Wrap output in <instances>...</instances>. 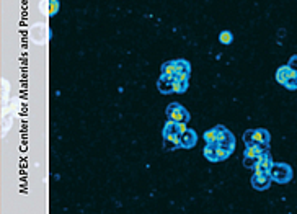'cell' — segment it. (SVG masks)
I'll list each match as a JSON object with an SVG mask.
<instances>
[{
  "label": "cell",
  "instance_id": "cell-3",
  "mask_svg": "<svg viewBox=\"0 0 297 214\" xmlns=\"http://www.w3.org/2000/svg\"><path fill=\"white\" fill-rule=\"evenodd\" d=\"M243 142H245V146H270L271 134L270 131H266L263 128L247 129L243 133Z\"/></svg>",
  "mask_w": 297,
  "mask_h": 214
},
{
  "label": "cell",
  "instance_id": "cell-7",
  "mask_svg": "<svg viewBox=\"0 0 297 214\" xmlns=\"http://www.w3.org/2000/svg\"><path fill=\"white\" fill-rule=\"evenodd\" d=\"M216 144L232 154L235 151V136L225 126H221V124H219V136H217Z\"/></svg>",
  "mask_w": 297,
  "mask_h": 214
},
{
  "label": "cell",
  "instance_id": "cell-15",
  "mask_svg": "<svg viewBox=\"0 0 297 214\" xmlns=\"http://www.w3.org/2000/svg\"><path fill=\"white\" fill-rule=\"evenodd\" d=\"M217 136H219V126H214V128L206 131L203 138L206 141V144H216V142H217Z\"/></svg>",
  "mask_w": 297,
  "mask_h": 214
},
{
  "label": "cell",
  "instance_id": "cell-14",
  "mask_svg": "<svg viewBox=\"0 0 297 214\" xmlns=\"http://www.w3.org/2000/svg\"><path fill=\"white\" fill-rule=\"evenodd\" d=\"M188 85H189V79H181V77H175L173 93H185L188 90Z\"/></svg>",
  "mask_w": 297,
  "mask_h": 214
},
{
  "label": "cell",
  "instance_id": "cell-10",
  "mask_svg": "<svg viewBox=\"0 0 297 214\" xmlns=\"http://www.w3.org/2000/svg\"><path fill=\"white\" fill-rule=\"evenodd\" d=\"M198 142V134L194 129H186L180 138V149H193Z\"/></svg>",
  "mask_w": 297,
  "mask_h": 214
},
{
  "label": "cell",
  "instance_id": "cell-13",
  "mask_svg": "<svg viewBox=\"0 0 297 214\" xmlns=\"http://www.w3.org/2000/svg\"><path fill=\"white\" fill-rule=\"evenodd\" d=\"M273 157L270 156V152H266L263 157H261V160L257 164V167H255V172H271V167H273Z\"/></svg>",
  "mask_w": 297,
  "mask_h": 214
},
{
  "label": "cell",
  "instance_id": "cell-8",
  "mask_svg": "<svg viewBox=\"0 0 297 214\" xmlns=\"http://www.w3.org/2000/svg\"><path fill=\"white\" fill-rule=\"evenodd\" d=\"M273 183V178L271 174L268 172H255L253 177H252V187L255 190H258V192H265V190H268Z\"/></svg>",
  "mask_w": 297,
  "mask_h": 214
},
{
  "label": "cell",
  "instance_id": "cell-1",
  "mask_svg": "<svg viewBox=\"0 0 297 214\" xmlns=\"http://www.w3.org/2000/svg\"><path fill=\"white\" fill-rule=\"evenodd\" d=\"M186 129H188L186 123H176V121L167 120V123H165V126H163V131H162L165 149H168V151L180 149V138Z\"/></svg>",
  "mask_w": 297,
  "mask_h": 214
},
{
  "label": "cell",
  "instance_id": "cell-19",
  "mask_svg": "<svg viewBox=\"0 0 297 214\" xmlns=\"http://www.w3.org/2000/svg\"><path fill=\"white\" fill-rule=\"evenodd\" d=\"M288 65L291 69H294V70H297V54H294L293 57L289 59V62H288Z\"/></svg>",
  "mask_w": 297,
  "mask_h": 214
},
{
  "label": "cell",
  "instance_id": "cell-2",
  "mask_svg": "<svg viewBox=\"0 0 297 214\" xmlns=\"http://www.w3.org/2000/svg\"><path fill=\"white\" fill-rule=\"evenodd\" d=\"M160 72L167 74V75L181 77V79H189V74H191V64H189L186 59H173V61L163 62L162 67H160Z\"/></svg>",
  "mask_w": 297,
  "mask_h": 214
},
{
  "label": "cell",
  "instance_id": "cell-9",
  "mask_svg": "<svg viewBox=\"0 0 297 214\" xmlns=\"http://www.w3.org/2000/svg\"><path fill=\"white\" fill-rule=\"evenodd\" d=\"M173 84H175V77L173 75L162 74V75H160V79L157 80V88H158L160 93L168 95V93H173Z\"/></svg>",
  "mask_w": 297,
  "mask_h": 214
},
{
  "label": "cell",
  "instance_id": "cell-11",
  "mask_svg": "<svg viewBox=\"0 0 297 214\" xmlns=\"http://www.w3.org/2000/svg\"><path fill=\"white\" fill-rule=\"evenodd\" d=\"M296 74H297V70L291 69L289 65H281V67L276 70V80H278V84H281L284 87Z\"/></svg>",
  "mask_w": 297,
  "mask_h": 214
},
{
  "label": "cell",
  "instance_id": "cell-4",
  "mask_svg": "<svg viewBox=\"0 0 297 214\" xmlns=\"http://www.w3.org/2000/svg\"><path fill=\"white\" fill-rule=\"evenodd\" d=\"M271 178L275 183H279V185H286L291 180H293L294 177V172L293 167H291L289 164L286 162H275L271 167Z\"/></svg>",
  "mask_w": 297,
  "mask_h": 214
},
{
  "label": "cell",
  "instance_id": "cell-17",
  "mask_svg": "<svg viewBox=\"0 0 297 214\" xmlns=\"http://www.w3.org/2000/svg\"><path fill=\"white\" fill-rule=\"evenodd\" d=\"M219 41H221V44L229 46L234 41V34L230 31H221V34H219Z\"/></svg>",
  "mask_w": 297,
  "mask_h": 214
},
{
  "label": "cell",
  "instance_id": "cell-6",
  "mask_svg": "<svg viewBox=\"0 0 297 214\" xmlns=\"http://www.w3.org/2000/svg\"><path fill=\"white\" fill-rule=\"evenodd\" d=\"M203 154L209 162H222V160H227L230 156H232L229 151L222 149V147H219L217 144H206L203 149Z\"/></svg>",
  "mask_w": 297,
  "mask_h": 214
},
{
  "label": "cell",
  "instance_id": "cell-18",
  "mask_svg": "<svg viewBox=\"0 0 297 214\" xmlns=\"http://www.w3.org/2000/svg\"><path fill=\"white\" fill-rule=\"evenodd\" d=\"M284 87H286L288 90H297V74H296V75L293 77V79H291Z\"/></svg>",
  "mask_w": 297,
  "mask_h": 214
},
{
  "label": "cell",
  "instance_id": "cell-12",
  "mask_svg": "<svg viewBox=\"0 0 297 214\" xmlns=\"http://www.w3.org/2000/svg\"><path fill=\"white\" fill-rule=\"evenodd\" d=\"M270 152V146H245L243 157H258Z\"/></svg>",
  "mask_w": 297,
  "mask_h": 214
},
{
  "label": "cell",
  "instance_id": "cell-16",
  "mask_svg": "<svg viewBox=\"0 0 297 214\" xmlns=\"http://www.w3.org/2000/svg\"><path fill=\"white\" fill-rule=\"evenodd\" d=\"M59 8H61V3H59V0H47V15L51 16H56Z\"/></svg>",
  "mask_w": 297,
  "mask_h": 214
},
{
  "label": "cell",
  "instance_id": "cell-5",
  "mask_svg": "<svg viewBox=\"0 0 297 214\" xmlns=\"http://www.w3.org/2000/svg\"><path fill=\"white\" fill-rule=\"evenodd\" d=\"M165 113H167V118L170 121H176V123H188L189 120H191V115H189V111L185 108L183 105L180 103H170L167 106V110H165Z\"/></svg>",
  "mask_w": 297,
  "mask_h": 214
}]
</instances>
